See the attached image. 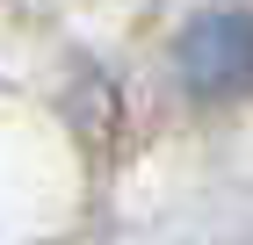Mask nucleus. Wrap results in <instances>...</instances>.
Wrapping results in <instances>:
<instances>
[{
	"label": "nucleus",
	"mask_w": 253,
	"mask_h": 245,
	"mask_svg": "<svg viewBox=\"0 0 253 245\" xmlns=\"http://www.w3.org/2000/svg\"><path fill=\"white\" fill-rule=\"evenodd\" d=\"M181 87L195 101H232L253 87V22L246 15H203L181 36Z\"/></svg>",
	"instance_id": "1"
}]
</instances>
